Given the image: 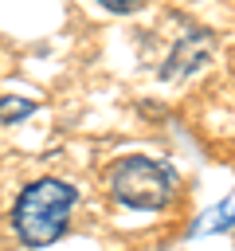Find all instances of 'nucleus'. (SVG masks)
I'll use <instances>...</instances> for the list:
<instances>
[{
	"instance_id": "1",
	"label": "nucleus",
	"mask_w": 235,
	"mask_h": 251,
	"mask_svg": "<svg viewBox=\"0 0 235 251\" xmlns=\"http://www.w3.org/2000/svg\"><path fill=\"white\" fill-rule=\"evenodd\" d=\"M78 192L67 184V180H55V176H43V180H31L16 208H12V227L16 235L27 243V247H47L55 243L63 231H67V220H70V208H74Z\"/></svg>"
},
{
	"instance_id": "2",
	"label": "nucleus",
	"mask_w": 235,
	"mask_h": 251,
	"mask_svg": "<svg viewBox=\"0 0 235 251\" xmlns=\"http://www.w3.org/2000/svg\"><path fill=\"white\" fill-rule=\"evenodd\" d=\"M110 188H114V200L125 204V208H137V212H161L172 192H176V180L172 173L153 161V157H125L114 176H110Z\"/></svg>"
},
{
	"instance_id": "3",
	"label": "nucleus",
	"mask_w": 235,
	"mask_h": 251,
	"mask_svg": "<svg viewBox=\"0 0 235 251\" xmlns=\"http://www.w3.org/2000/svg\"><path fill=\"white\" fill-rule=\"evenodd\" d=\"M31 110H35V102H31V98L4 94V98H0V126H12V122H20V118H27Z\"/></svg>"
},
{
	"instance_id": "4",
	"label": "nucleus",
	"mask_w": 235,
	"mask_h": 251,
	"mask_svg": "<svg viewBox=\"0 0 235 251\" xmlns=\"http://www.w3.org/2000/svg\"><path fill=\"white\" fill-rule=\"evenodd\" d=\"M227 224H235V204L231 200H223V208L208 212L204 224H196V231H215V227H227Z\"/></svg>"
},
{
	"instance_id": "5",
	"label": "nucleus",
	"mask_w": 235,
	"mask_h": 251,
	"mask_svg": "<svg viewBox=\"0 0 235 251\" xmlns=\"http://www.w3.org/2000/svg\"><path fill=\"white\" fill-rule=\"evenodd\" d=\"M98 4H102L106 12H133L141 0H98Z\"/></svg>"
}]
</instances>
